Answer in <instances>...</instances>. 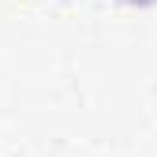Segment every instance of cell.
I'll use <instances>...</instances> for the list:
<instances>
[{"label":"cell","mask_w":157,"mask_h":157,"mask_svg":"<svg viewBox=\"0 0 157 157\" xmlns=\"http://www.w3.org/2000/svg\"><path fill=\"white\" fill-rule=\"evenodd\" d=\"M131 4H153V0H131Z\"/></svg>","instance_id":"cell-1"}]
</instances>
